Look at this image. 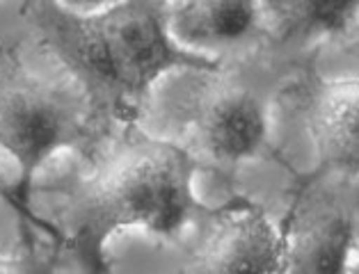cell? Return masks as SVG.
I'll use <instances>...</instances> for the list:
<instances>
[{
  "instance_id": "1",
  "label": "cell",
  "mask_w": 359,
  "mask_h": 274,
  "mask_svg": "<svg viewBox=\"0 0 359 274\" xmlns=\"http://www.w3.org/2000/svg\"><path fill=\"white\" fill-rule=\"evenodd\" d=\"M78 172L28 190L46 201L60 242L90 274L103 270V242L121 228L172 235L192 210V158L186 149L135 130L112 132L83 153Z\"/></svg>"
},
{
  "instance_id": "2",
  "label": "cell",
  "mask_w": 359,
  "mask_h": 274,
  "mask_svg": "<svg viewBox=\"0 0 359 274\" xmlns=\"http://www.w3.org/2000/svg\"><path fill=\"white\" fill-rule=\"evenodd\" d=\"M32 28L72 71L103 114L130 121L144 108L163 74L211 62L179 50L165 30L163 3H32Z\"/></svg>"
},
{
  "instance_id": "3",
  "label": "cell",
  "mask_w": 359,
  "mask_h": 274,
  "mask_svg": "<svg viewBox=\"0 0 359 274\" xmlns=\"http://www.w3.org/2000/svg\"><path fill=\"white\" fill-rule=\"evenodd\" d=\"M108 114L57 60L50 71L0 53V146L19 172V201L43 167L67 149L90 153L115 132Z\"/></svg>"
},
{
  "instance_id": "4",
  "label": "cell",
  "mask_w": 359,
  "mask_h": 274,
  "mask_svg": "<svg viewBox=\"0 0 359 274\" xmlns=\"http://www.w3.org/2000/svg\"><path fill=\"white\" fill-rule=\"evenodd\" d=\"M181 274H286V245L250 203L220 210L190 252Z\"/></svg>"
},
{
  "instance_id": "5",
  "label": "cell",
  "mask_w": 359,
  "mask_h": 274,
  "mask_svg": "<svg viewBox=\"0 0 359 274\" xmlns=\"http://www.w3.org/2000/svg\"><path fill=\"white\" fill-rule=\"evenodd\" d=\"M190 126L201 149L217 160H243L266 137L264 105L243 87L217 83L192 103Z\"/></svg>"
},
{
  "instance_id": "6",
  "label": "cell",
  "mask_w": 359,
  "mask_h": 274,
  "mask_svg": "<svg viewBox=\"0 0 359 274\" xmlns=\"http://www.w3.org/2000/svg\"><path fill=\"white\" fill-rule=\"evenodd\" d=\"M163 16L174 46L197 60H204L199 57L201 53L229 48L248 39L261 21L259 5L243 0L163 3Z\"/></svg>"
},
{
  "instance_id": "7",
  "label": "cell",
  "mask_w": 359,
  "mask_h": 274,
  "mask_svg": "<svg viewBox=\"0 0 359 274\" xmlns=\"http://www.w3.org/2000/svg\"><path fill=\"white\" fill-rule=\"evenodd\" d=\"M284 245L286 274H350L353 224L337 206L311 203L300 210Z\"/></svg>"
},
{
  "instance_id": "8",
  "label": "cell",
  "mask_w": 359,
  "mask_h": 274,
  "mask_svg": "<svg viewBox=\"0 0 359 274\" xmlns=\"http://www.w3.org/2000/svg\"><path fill=\"white\" fill-rule=\"evenodd\" d=\"M311 132L323 163L359 172V78L320 87L311 103Z\"/></svg>"
},
{
  "instance_id": "9",
  "label": "cell",
  "mask_w": 359,
  "mask_h": 274,
  "mask_svg": "<svg viewBox=\"0 0 359 274\" xmlns=\"http://www.w3.org/2000/svg\"><path fill=\"white\" fill-rule=\"evenodd\" d=\"M261 21H268L286 39L327 37L348 30L359 21V3H327V0H300V3L259 5Z\"/></svg>"
},
{
  "instance_id": "10",
  "label": "cell",
  "mask_w": 359,
  "mask_h": 274,
  "mask_svg": "<svg viewBox=\"0 0 359 274\" xmlns=\"http://www.w3.org/2000/svg\"><path fill=\"white\" fill-rule=\"evenodd\" d=\"M53 261L39 252L23 256H0V274H50Z\"/></svg>"
},
{
  "instance_id": "11",
  "label": "cell",
  "mask_w": 359,
  "mask_h": 274,
  "mask_svg": "<svg viewBox=\"0 0 359 274\" xmlns=\"http://www.w3.org/2000/svg\"><path fill=\"white\" fill-rule=\"evenodd\" d=\"M5 158H7V160H12V158L5 153V149L0 146V181H3V160H5Z\"/></svg>"
},
{
  "instance_id": "12",
  "label": "cell",
  "mask_w": 359,
  "mask_h": 274,
  "mask_svg": "<svg viewBox=\"0 0 359 274\" xmlns=\"http://www.w3.org/2000/svg\"><path fill=\"white\" fill-rule=\"evenodd\" d=\"M350 274H359V263L355 265V268H353V270H350Z\"/></svg>"
}]
</instances>
